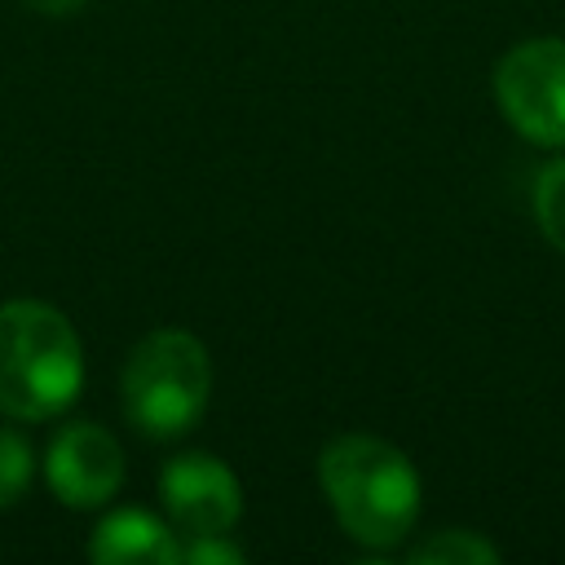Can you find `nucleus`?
Masks as SVG:
<instances>
[{
	"label": "nucleus",
	"mask_w": 565,
	"mask_h": 565,
	"mask_svg": "<svg viewBox=\"0 0 565 565\" xmlns=\"http://www.w3.org/2000/svg\"><path fill=\"white\" fill-rule=\"evenodd\" d=\"M318 486L340 530L371 552L397 547L419 521V503H424L419 472L402 446L375 433L331 437L318 455Z\"/></svg>",
	"instance_id": "f257e3e1"
},
{
	"label": "nucleus",
	"mask_w": 565,
	"mask_h": 565,
	"mask_svg": "<svg viewBox=\"0 0 565 565\" xmlns=\"http://www.w3.org/2000/svg\"><path fill=\"white\" fill-rule=\"evenodd\" d=\"M84 388V344L49 300L0 305V415L18 424L57 419Z\"/></svg>",
	"instance_id": "f03ea898"
},
{
	"label": "nucleus",
	"mask_w": 565,
	"mask_h": 565,
	"mask_svg": "<svg viewBox=\"0 0 565 565\" xmlns=\"http://www.w3.org/2000/svg\"><path fill=\"white\" fill-rule=\"evenodd\" d=\"M119 402L137 433L172 441L190 433L212 402V353L185 327H159L128 349Z\"/></svg>",
	"instance_id": "7ed1b4c3"
},
{
	"label": "nucleus",
	"mask_w": 565,
	"mask_h": 565,
	"mask_svg": "<svg viewBox=\"0 0 565 565\" xmlns=\"http://www.w3.org/2000/svg\"><path fill=\"white\" fill-rule=\"evenodd\" d=\"M494 106L525 141L565 150V35H530L512 44L490 75Z\"/></svg>",
	"instance_id": "20e7f679"
},
{
	"label": "nucleus",
	"mask_w": 565,
	"mask_h": 565,
	"mask_svg": "<svg viewBox=\"0 0 565 565\" xmlns=\"http://www.w3.org/2000/svg\"><path fill=\"white\" fill-rule=\"evenodd\" d=\"M44 481L66 508H106L124 486V450L115 433L93 419L62 424L44 450Z\"/></svg>",
	"instance_id": "39448f33"
},
{
	"label": "nucleus",
	"mask_w": 565,
	"mask_h": 565,
	"mask_svg": "<svg viewBox=\"0 0 565 565\" xmlns=\"http://www.w3.org/2000/svg\"><path fill=\"white\" fill-rule=\"evenodd\" d=\"M159 499L177 530L185 534H230L243 516V486L221 455L185 450L163 463Z\"/></svg>",
	"instance_id": "423d86ee"
},
{
	"label": "nucleus",
	"mask_w": 565,
	"mask_h": 565,
	"mask_svg": "<svg viewBox=\"0 0 565 565\" xmlns=\"http://www.w3.org/2000/svg\"><path fill=\"white\" fill-rule=\"evenodd\" d=\"M88 556L97 565H177L181 543L172 521L146 508H115L93 525Z\"/></svg>",
	"instance_id": "0eeeda50"
},
{
	"label": "nucleus",
	"mask_w": 565,
	"mask_h": 565,
	"mask_svg": "<svg viewBox=\"0 0 565 565\" xmlns=\"http://www.w3.org/2000/svg\"><path fill=\"white\" fill-rule=\"evenodd\" d=\"M530 207H534L539 234L565 256V150H556V154L534 172Z\"/></svg>",
	"instance_id": "6e6552de"
},
{
	"label": "nucleus",
	"mask_w": 565,
	"mask_h": 565,
	"mask_svg": "<svg viewBox=\"0 0 565 565\" xmlns=\"http://www.w3.org/2000/svg\"><path fill=\"white\" fill-rule=\"evenodd\" d=\"M415 565H494L499 547L477 530H437L406 552Z\"/></svg>",
	"instance_id": "1a4fd4ad"
},
{
	"label": "nucleus",
	"mask_w": 565,
	"mask_h": 565,
	"mask_svg": "<svg viewBox=\"0 0 565 565\" xmlns=\"http://www.w3.org/2000/svg\"><path fill=\"white\" fill-rule=\"evenodd\" d=\"M35 481V450L22 428L0 424V512L22 503V494Z\"/></svg>",
	"instance_id": "9d476101"
},
{
	"label": "nucleus",
	"mask_w": 565,
	"mask_h": 565,
	"mask_svg": "<svg viewBox=\"0 0 565 565\" xmlns=\"http://www.w3.org/2000/svg\"><path fill=\"white\" fill-rule=\"evenodd\" d=\"M181 561H190V565H238L243 547L230 543L225 534H190V543H181Z\"/></svg>",
	"instance_id": "9b49d317"
},
{
	"label": "nucleus",
	"mask_w": 565,
	"mask_h": 565,
	"mask_svg": "<svg viewBox=\"0 0 565 565\" xmlns=\"http://www.w3.org/2000/svg\"><path fill=\"white\" fill-rule=\"evenodd\" d=\"M35 13H49V18H66V13H79L88 0H26Z\"/></svg>",
	"instance_id": "f8f14e48"
}]
</instances>
